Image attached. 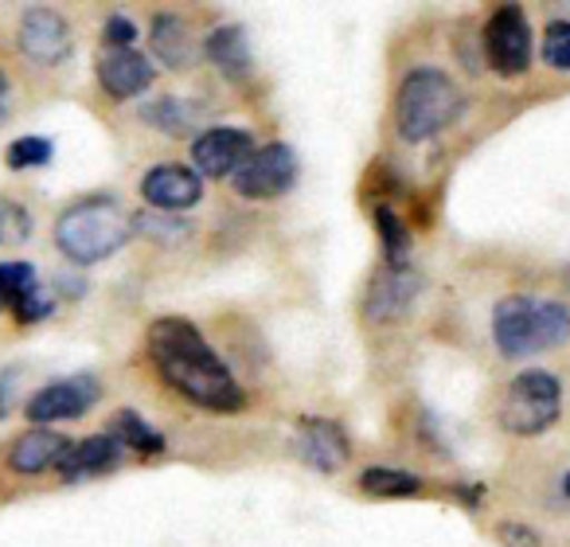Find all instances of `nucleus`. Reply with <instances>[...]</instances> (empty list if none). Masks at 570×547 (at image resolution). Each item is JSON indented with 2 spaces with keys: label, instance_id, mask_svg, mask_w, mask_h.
<instances>
[{
  "label": "nucleus",
  "instance_id": "nucleus-1",
  "mask_svg": "<svg viewBox=\"0 0 570 547\" xmlns=\"http://www.w3.org/2000/svg\"><path fill=\"white\" fill-rule=\"evenodd\" d=\"M145 352H149L157 375L184 399L212 414H235L246 407V391L227 368V360L207 344L199 325L188 318H157L145 333Z\"/></svg>",
  "mask_w": 570,
  "mask_h": 547
},
{
  "label": "nucleus",
  "instance_id": "nucleus-2",
  "mask_svg": "<svg viewBox=\"0 0 570 547\" xmlns=\"http://www.w3.org/2000/svg\"><path fill=\"white\" fill-rule=\"evenodd\" d=\"M492 341L500 356L528 360L570 341V305L559 297L508 294L492 310Z\"/></svg>",
  "mask_w": 570,
  "mask_h": 547
},
{
  "label": "nucleus",
  "instance_id": "nucleus-3",
  "mask_svg": "<svg viewBox=\"0 0 570 547\" xmlns=\"http://www.w3.org/2000/svg\"><path fill=\"white\" fill-rule=\"evenodd\" d=\"M465 114V90L442 67H411L395 90V134L406 145L450 129Z\"/></svg>",
  "mask_w": 570,
  "mask_h": 547
},
{
  "label": "nucleus",
  "instance_id": "nucleus-4",
  "mask_svg": "<svg viewBox=\"0 0 570 547\" xmlns=\"http://www.w3.org/2000/svg\"><path fill=\"white\" fill-rule=\"evenodd\" d=\"M134 238V219L114 204L102 199H79L56 219V246L75 266H95L121 251Z\"/></svg>",
  "mask_w": 570,
  "mask_h": 547
},
{
  "label": "nucleus",
  "instance_id": "nucleus-5",
  "mask_svg": "<svg viewBox=\"0 0 570 547\" xmlns=\"http://www.w3.org/2000/svg\"><path fill=\"white\" fill-rule=\"evenodd\" d=\"M562 414V383L547 368H523L520 375H512L504 391V403H500L497 419L500 430L515 438H535L559 422Z\"/></svg>",
  "mask_w": 570,
  "mask_h": 547
},
{
  "label": "nucleus",
  "instance_id": "nucleus-6",
  "mask_svg": "<svg viewBox=\"0 0 570 547\" xmlns=\"http://www.w3.org/2000/svg\"><path fill=\"white\" fill-rule=\"evenodd\" d=\"M481 51L489 71H497L500 79L528 75L531 59H535V36H531V25L520 4H504V9L492 12L481 32Z\"/></svg>",
  "mask_w": 570,
  "mask_h": 547
},
{
  "label": "nucleus",
  "instance_id": "nucleus-7",
  "mask_svg": "<svg viewBox=\"0 0 570 547\" xmlns=\"http://www.w3.org/2000/svg\"><path fill=\"white\" fill-rule=\"evenodd\" d=\"M297 153L285 141H269L250 153L243 168L230 176V188L243 199H277L297 184Z\"/></svg>",
  "mask_w": 570,
  "mask_h": 547
},
{
  "label": "nucleus",
  "instance_id": "nucleus-8",
  "mask_svg": "<svg viewBox=\"0 0 570 547\" xmlns=\"http://www.w3.org/2000/svg\"><path fill=\"white\" fill-rule=\"evenodd\" d=\"M98 395H102V383L90 372H79V375H67V380H51V383H43L40 391H32L24 414L36 427L71 422V419H82V414L98 403Z\"/></svg>",
  "mask_w": 570,
  "mask_h": 547
},
{
  "label": "nucleus",
  "instance_id": "nucleus-9",
  "mask_svg": "<svg viewBox=\"0 0 570 547\" xmlns=\"http://www.w3.org/2000/svg\"><path fill=\"white\" fill-rule=\"evenodd\" d=\"M250 153L254 134L238 126H212L191 137V168L199 176H212V180H223V176L230 180L250 160Z\"/></svg>",
  "mask_w": 570,
  "mask_h": 547
},
{
  "label": "nucleus",
  "instance_id": "nucleus-10",
  "mask_svg": "<svg viewBox=\"0 0 570 547\" xmlns=\"http://www.w3.org/2000/svg\"><path fill=\"white\" fill-rule=\"evenodd\" d=\"M17 43L24 51V59H32L36 67H56L71 56V28L67 17L48 4H36L20 17L17 28Z\"/></svg>",
  "mask_w": 570,
  "mask_h": 547
},
{
  "label": "nucleus",
  "instance_id": "nucleus-11",
  "mask_svg": "<svg viewBox=\"0 0 570 547\" xmlns=\"http://www.w3.org/2000/svg\"><path fill=\"white\" fill-rule=\"evenodd\" d=\"M141 199L153 212L180 215L204 199V176L191 165H173V160L153 165L149 173L141 176Z\"/></svg>",
  "mask_w": 570,
  "mask_h": 547
},
{
  "label": "nucleus",
  "instance_id": "nucleus-12",
  "mask_svg": "<svg viewBox=\"0 0 570 547\" xmlns=\"http://www.w3.org/2000/svg\"><path fill=\"white\" fill-rule=\"evenodd\" d=\"M422 294V274L414 266H383L380 274H375L372 290H367L364 297V321H372V325H387V321H399L406 318V313L414 310V302H419Z\"/></svg>",
  "mask_w": 570,
  "mask_h": 547
},
{
  "label": "nucleus",
  "instance_id": "nucleus-13",
  "mask_svg": "<svg viewBox=\"0 0 570 547\" xmlns=\"http://www.w3.org/2000/svg\"><path fill=\"white\" fill-rule=\"evenodd\" d=\"M294 446H297V458L309 469H317V473H336L352 458V442L344 434V427L336 419H321V414L317 419L313 414L297 419Z\"/></svg>",
  "mask_w": 570,
  "mask_h": 547
},
{
  "label": "nucleus",
  "instance_id": "nucleus-14",
  "mask_svg": "<svg viewBox=\"0 0 570 547\" xmlns=\"http://www.w3.org/2000/svg\"><path fill=\"white\" fill-rule=\"evenodd\" d=\"M95 75H98V87H102L114 102H129V98L145 95V90L153 87V79H157V71H153V59L145 56V51H137V48L106 51V56L98 59Z\"/></svg>",
  "mask_w": 570,
  "mask_h": 547
},
{
  "label": "nucleus",
  "instance_id": "nucleus-15",
  "mask_svg": "<svg viewBox=\"0 0 570 547\" xmlns=\"http://www.w3.org/2000/svg\"><path fill=\"white\" fill-rule=\"evenodd\" d=\"M121 458H126V446L106 430V434H90V438L71 442V450L63 453L56 473L63 477L67 485H79V481H87V477L114 473V469L121 466Z\"/></svg>",
  "mask_w": 570,
  "mask_h": 547
},
{
  "label": "nucleus",
  "instance_id": "nucleus-16",
  "mask_svg": "<svg viewBox=\"0 0 570 547\" xmlns=\"http://www.w3.org/2000/svg\"><path fill=\"white\" fill-rule=\"evenodd\" d=\"M67 450H71V438L67 434H59V430H51V427H28L24 434L12 438L9 469L20 477L48 473V469H59Z\"/></svg>",
  "mask_w": 570,
  "mask_h": 547
},
{
  "label": "nucleus",
  "instance_id": "nucleus-17",
  "mask_svg": "<svg viewBox=\"0 0 570 547\" xmlns=\"http://www.w3.org/2000/svg\"><path fill=\"white\" fill-rule=\"evenodd\" d=\"M204 56L227 75L230 82H246L250 79V67H254V56H250V40H246V28L238 25H219L212 36L204 40Z\"/></svg>",
  "mask_w": 570,
  "mask_h": 547
},
{
  "label": "nucleus",
  "instance_id": "nucleus-18",
  "mask_svg": "<svg viewBox=\"0 0 570 547\" xmlns=\"http://www.w3.org/2000/svg\"><path fill=\"white\" fill-rule=\"evenodd\" d=\"M149 43L153 56L168 67V71H184V67L196 59V48H191V28L180 12H157L149 28Z\"/></svg>",
  "mask_w": 570,
  "mask_h": 547
},
{
  "label": "nucleus",
  "instance_id": "nucleus-19",
  "mask_svg": "<svg viewBox=\"0 0 570 547\" xmlns=\"http://www.w3.org/2000/svg\"><path fill=\"white\" fill-rule=\"evenodd\" d=\"M110 434L118 438L121 446H126V453H141V458H160V453L168 450V438L160 434V430L153 427L149 419H141L137 411H129V407L114 411Z\"/></svg>",
  "mask_w": 570,
  "mask_h": 547
},
{
  "label": "nucleus",
  "instance_id": "nucleus-20",
  "mask_svg": "<svg viewBox=\"0 0 570 547\" xmlns=\"http://www.w3.org/2000/svg\"><path fill=\"white\" fill-rule=\"evenodd\" d=\"M375 231H380L383 266H391V270L411 266L414 235H411V227H406V219L391 204H375Z\"/></svg>",
  "mask_w": 570,
  "mask_h": 547
},
{
  "label": "nucleus",
  "instance_id": "nucleus-21",
  "mask_svg": "<svg viewBox=\"0 0 570 547\" xmlns=\"http://www.w3.org/2000/svg\"><path fill=\"white\" fill-rule=\"evenodd\" d=\"M360 492H367V497H419L422 489H426V481H422L419 473H411V469H391V466H367L364 473L356 477Z\"/></svg>",
  "mask_w": 570,
  "mask_h": 547
},
{
  "label": "nucleus",
  "instance_id": "nucleus-22",
  "mask_svg": "<svg viewBox=\"0 0 570 547\" xmlns=\"http://www.w3.org/2000/svg\"><path fill=\"white\" fill-rule=\"evenodd\" d=\"M134 235H141L145 243H157V246H180L184 238L191 235V227L180 219V215L145 207V212L134 215Z\"/></svg>",
  "mask_w": 570,
  "mask_h": 547
},
{
  "label": "nucleus",
  "instance_id": "nucleus-23",
  "mask_svg": "<svg viewBox=\"0 0 570 547\" xmlns=\"http://www.w3.org/2000/svg\"><path fill=\"white\" fill-rule=\"evenodd\" d=\"M51 157H56V145L48 141V137H17V141H9V149H4V165L12 168V173H28V168H43L51 165Z\"/></svg>",
  "mask_w": 570,
  "mask_h": 547
},
{
  "label": "nucleus",
  "instance_id": "nucleus-24",
  "mask_svg": "<svg viewBox=\"0 0 570 547\" xmlns=\"http://www.w3.org/2000/svg\"><path fill=\"white\" fill-rule=\"evenodd\" d=\"M40 286V274H36L32 262H0V305H17L24 294Z\"/></svg>",
  "mask_w": 570,
  "mask_h": 547
},
{
  "label": "nucleus",
  "instance_id": "nucleus-25",
  "mask_svg": "<svg viewBox=\"0 0 570 547\" xmlns=\"http://www.w3.org/2000/svg\"><path fill=\"white\" fill-rule=\"evenodd\" d=\"M141 118L149 121V126L165 129V134H184L188 129V121L196 118V110H191L188 102H180V98H160V102H149L141 110Z\"/></svg>",
  "mask_w": 570,
  "mask_h": 547
},
{
  "label": "nucleus",
  "instance_id": "nucleus-26",
  "mask_svg": "<svg viewBox=\"0 0 570 547\" xmlns=\"http://www.w3.org/2000/svg\"><path fill=\"white\" fill-rule=\"evenodd\" d=\"M539 56L554 71H570V20H551L539 40Z\"/></svg>",
  "mask_w": 570,
  "mask_h": 547
},
{
  "label": "nucleus",
  "instance_id": "nucleus-27",
  "mask_svg": "<svg viewBox=\"0 0 570 547\" xmlns=\"http://www.w3.org/2000/svg\"><path fill=\"white\" fill-rule=\"evenodd\" d=\"M51 313H56V294H48L43 286H36L32 294H24L17 305H12L17 325H40V321H48Z\"/></svg>",
  "mask_w": 570,
  "mask_h": 547
},
{
  "label": "nucleus",
  "instance_id": "nucleus-28",
  "mask_svg": "<svg viewBox=\"0 0 570 547\" xmlns=\"http://www.w3.org/2000/svg\"><path fill=\"white\" fill-rule=\"evenodd\" d=\"M102 43L106 51H129L137 43V25L129 17H121V12H114L102 25Z\"/></svg>",
  "mask_w": 570,
  "mask_h": 547
},
{
  "label": "nucleus",
  "instance_id": "nucleus-29",
  "mask_svg": "<svg viewBox=\"0 0 570 547\" xmlns=\"http://www.w3.org/2000/svg\"><path fill=\"white\" fill-rule=\"evenodd\" d=\"M497 539H500L504 547H543L539 531H535V528H528V524H520V520L497 524Z\"/></svg>",
  "mask_w": 570,
  "mask_h": 547
},
{
  "label": "nucleus",
  "instance_id": "nucleus-30",
  "mask_svg": "<svg viewBox=\"0 0 570 547\" xmlns=\"http://www.w3.org/2000/svg\"><path fill=\"white\" fill-rule=\"evenodd\" d=\"M17 383H20V368H4L0 372V419L17 407Z\"/></svg>",
  "mask_w": 570,
  "mask_h": 547
},
{
  "label": "nucleus",
  "instance_id": "nucleus-31",
  "mask_svg": "<svg viewBox=\"0 0 570 547\" xmlns=\"http://www.w3.org/2000/svg\"><path fill=\"white\" fill-rule=\"evenodd\" d=\"M450 497L458 500V505H465L469 512H473V508H481V500H484V485L453 481V485H450Z\"/></svg>",
  "mask_w": 570,
  "mask_h": 547
},
{
  "label": "nucleus",
  "instance_id": "nucleus-32",
  "mask_svg": "<svg viewBox=\"0 0 570 547\" xmlns=\"http://www.w3.org/2000/svg\"><path fill=\"white\" fill-rule=\"evenodd\" d=\"M9 114H12V75L0 67V126L9 121Z\"/></svg>",
  "mask_w": 570,
  "mask_h": 547
},
{
  "label": "nucleus",
  "instance_id": "nucleus-33",
  "mask_svg": "<svg viewBox=\"0 0 570 547\" xmlns=\"http://www.w3.org/2000/svg\"><path fill=\"white\" fill-rule=\"evenodd\" d=\"M56 290H59V294H75V297H79V294H87V282L75 279V274H71V279H67V274H59V279H56Z\"/></svg>",
  "mask_w": 570,
  "mask_h": 547
},
{
  "label": "nucleus",
  "instance_id": "nucleus-34",
  "mask_svg": "<svg viewBox=\"0 0 570 547\" xmlns=\"http://www.w3.org/2000/svg\"><path fill=\"white\" fill-rule=\"evenodd\" d=\"M559 492H562V497H567V500H570V469H567V473H562V477H559Z\"/></svg>",
  "mask_w": 570,
  "mask_h": 547
},
{
  "label": "nucleus",
  "instance_id": "nucleus-35",
  "mask_svg": "<svg viewBox=\"0 0 570 547\" xmlns=\"http://www.w3.org/2000/svg\"><path fill=\"white\" fill-rule=\"evenodd\" d=\"M0 310H4V305H0Z\"/></svg>",
  "mask_w": 570,
  "mask_h": 547
},
{
  "label": "nucleus",
  "instance_id": "nucleus-36",
  "mask_svg": "<svg viewBox=\"0 0 570 547\" xmlns=\"http://www.w3.org/2000/svg\"><path fill=\"white\" fill-rule=\"evenodd\" d=\"M0 238H4V235H0Z\"/></svg>",
  "mask_w": 570,
  "mask_h": 547
}]
</instances>
